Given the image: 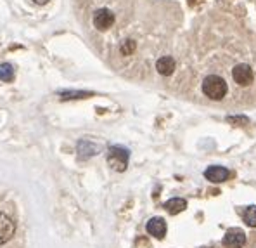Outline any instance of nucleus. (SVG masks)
Wrapping results in <instances>:
<instances>
[{
    "label": "nucleus",
    "mask_w": 256,
    "mask_h": 248,
    "mask_svg": "<svg viewBox=\"0 0 256 248\" xmlns=\"http://www.w3.org/2000/svg\"><path fill=\"white\" fill-rule=\"evenodd\" d=\"M202 94L212 101H222L228 92V85L220 75H208L201 84Z\"/></svg>",
    "instance_id": "nucleus-1"
},
{
    "label": "nucleus",
    "mask_w": 256,
    "mask_h": 248,
    "mask_svg": "<svg viewBox=\"0 0 256 248\" xmlns=\"http://www.w3.org/2000/svg\"><path fill=\"white\" fill-rule=\"evenodd\" d=\"M130 151L123 146H111L108 151V165L116 172H123L128 167Z\"/></svg>",
    "instance_id": "nucleus-2"
},
{
    "label": "nucleus",
    "mask_w": 256,
    "mask_h": 248,
    "mask_svg": "<svg viewBox=\"0 0 256 248\" xmlns=\"http://www.w3.org/2000/svg\"><path fill=\"white\" fill-rule=\"evenodd\" d=\"M232 78H234V82L237 85H240V87H250L254 82V71L246 63H239V65L232 68Z\"/></svg>",
    "instance_id": "nucleus-3"
},
{
    "label": "nucleus",
    "mask_w": 256,
    "mask_h": 248,
    "mask_svg": "<svg viewBox=\"0 0 256 248\" xmlns=\"http://www.w3.org/2000/svg\"><path fill=\"white\" fill-rule=\"evenodd\" d=\"M112 25H114V14H112V11L102 7V9H97L96 13H94V26H96L97 30L106 32Z\"/></svg>",
    "instance_id": "nucleus-4"
},
{
    "label": "nucleus",
    "mask_w": 256,
    "mask_h": 248,
    "mask_svg": "<svg viewBox=\"0 0 256 248\" xmlns=\"http://www.w3.org/2000/svg\"><path fill=\"white\" fill-rule=\"evenodd\" d=\"M246 243V232L239 227H232L224 236V246L225 248H242Z\"/></svg>",
    "instance_id": "nucleus-5"
},
{
    "label": "nucleus",
    "mask_w": 256,
    "mask_h": 248,
    "mask_svg": "<svg viewBox=\"0 0 256 248\" xmlns=\"http://www.w3.org/2000/svg\"><path fill=\"white\" fill-rule=\"evenodd\" d=\"M14 231H16V224L10 219L7 213L0 212V245L10 241V238L14 236Z\"/></svg>",
    "instance_id": "nucleus-6"
},
{
    "label": "nucleus",
    "mask_w": 256,
    "mask_h": 248,
    "mask_svg": "<svg viewBox=\"0 0 256 248\" xmlns=\"http://www.w3.org/2000/svg\"><path fill=\"white\" fill-rule=\"evenodd\" d=\"M204 177L210 180V182L220 184L225 182L228 177H230V172L227 170L225 167H220V165H212L204 170Z\"/></svg>",
    "instance_id": "nucleus-7"
},
{
    "label": "nucleus",
    "mask_w": 256,
    "mask_h": 248,
    "mask_svg": "<svg viewBox=\"0 0 256 248\" xmlns=\"http://www.w3.org/2000/svg\"><path fill=\"white\" fill-rule=\"evenodd\" d=\"M148 232L150 236H154V238L163 239L164 234H166V222H164V219H161V217H152L148 222Z\"/></svg>",
    "instance_id": "nucleus-8"
},
{
    "label": "nucleus",
    "mask_w": 256,
    "mask_h": 248,
    "mask_svg": "<svg viewBox=\"0 0 256 248\" xmlns=\"http://www.w3.org/2000/svg\"><path fill=\"white\" fill-rule=\"evenodd\" d=\"M175 68H176V63H175V59H173L172 56H163V58H160L156 61L158 73L163 75V77H170V75H173Z\"/></svg>",
    "instance_id": "nucleus-9"
},
{
    "label": "nucleus",
    "mask_w": 256,
    "mask_h": 248,
    "mask_svg": "<svg viewBox=\"0 0 256 248\" xmlns=\"http://www.w3.org/2000/svg\"><path fill=\"white\" fill-rule=\"evenodd\" d=\"M76 151L80 153V158L86 160V158L97 155V153L100 151V148H99V146H96V144H92L90 141H80V142H78V146H76Z\"/></svg>",
    "instance_id": "nucleus-10"
},
{
    "label": "nucleus",
    "mask_w": 256,
    "mask_h": 248,
    "mask_svg": "<svg viewBox=\"0 0 256 248\" xmlns=\"http://www.w3.org/2000/svg\"><path fill=\"white\" fill-rule=\"evenodd\" d=\"M164 208H166L172 215H176V213L184 212V210L187 208V201L184 200V198H172V200H168L164 203Z\"/></svg>",
    "instance_id": "nucleus-11"
},
{
    "label": "nucleus",
    "mask_w": 256,
    "mask_h": 248,
    "mask_svg": "<svg viewBox=\"0 0 256 248\" xmlns=\"http://www.w3.org/2000/svg\"><path fill=\"white\" fill-rule=\"evenodd\" d=\"M59 96L66 101V99H86V97L94 96V94L88 92V90H59Z\"/></svg>",
    "instance_id": "nucleus-12"
},
{
    "label": "nucleus",
    "mask_w": 256,
    "mask_h": 248,
    "mask_svg": "<svg viewBox=\"0 0 256 248\" xmlns=\"http://www.w3.org/2000/svg\"><path fill=\"white\" fill-rule=\"evenodd\" d=\"M0 80L6 82V84L14 80V66L10 63H2L0 65Z\"/></svg>",
    "instance_id": "nucleus-13"
},
{
    "label": "nucleus",
    "mask_w": 256,
    "mask_h": 248,
    "mask_svg": "<svg viewBox=\"0 0 256 248\" xmlns=\"http://www.w3.org/2000/svg\"><path fill=\"white\" fill-rule=\"evenodd\" d=\"M242 219L250 227H256V205H251L248 208H244Z\"/></svg>",
    "instance_id": "nucleus-14"
},
{
    "label": "nucleus",
    "mask_w": 256,
    "mask_h": 248,
    "mask_svg": "<svg viewBox=\"0 0 256 248\" xmlns=\"http://www.w3.org/2000/svg\"><path fill=\"white\" fill-rule=\"evenodd\" d=\"M135 49H137V44H135V40H132V39L123 40L122 45H120V52H122L123 56H132L135 52Z\"/></svg>",
    "instance_id": "nucleus-15"
},
{
    "label": "nucleus",
    "mask_w": 256,
    "mask_h": 248,
    "mask_svg": "<svg viewBox=\"0 0 256 248\" xmlns=\"http://www.w3.org/2000/svg\"><path fill=\"white\" fill-rule=\"evenodd\" d=\"M228 122L230 123H240V125H242V123H248V118L246 116H228Z\"/></svg>",
    "instance_id": "nucleus-16"
},
{
    "label": "nucleus",
    "mask_w": 256,
    "mask_h": 248,
    "mask_svg": "<svg viewBox=\"0 0 256 248\" xmlns=\"http://www.w3.org/2000/svg\"><path fill=\"white\" fill-rule=\"evenodd\" d=\"M33 4H36V6H44V4H47L48 0H32Z\"/></svg>",
    "instance_id": "nucleus-17"
}]
</instances>
